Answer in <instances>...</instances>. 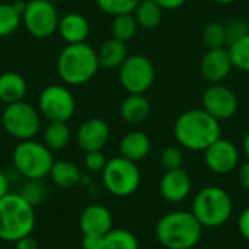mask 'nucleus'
<instances>
[{"label": "nucleus", "mask_w": 249, "mask_h": 249, "mask_svg": "<svg viewBox=\"0 0 249 249\" xmlns=\"http://www.w3.org/2000/svg\"><path fill=\"white\" fill-rule=\"evenodd\" d=\"M174 136L181 147L193 152H204L212 143L222 137V127L220 121L213 118L203 108H193L182 112L175 120Z\"/></svg>", "instance_id": "f257e3e1"}, {"label": "nucleus", "mask_w": 249, "mask_h": 249, "mask_svg": "<svg viewBox=\"0 0 249 249\" xmlns=\"http://www.w3.org/2000/svg\"><path fill=\"white\" fill-rule=\"evenodd\" d=\"M155 233L163 248L193 249L201 239L203 226L191 212L177 210L159 219Z\"/></svg>", "instance_id": "f03ea898"}, {"label": "nucleus", "mask_w": 249, "mask_h": 249, "mask_svg": "<svg viewBox=\"0 0 249 249\" xmlns=\"http://www.w3.org/2000/svg\"><path fill=\"white\" fill-rule=\"evenodd\" d=\"M35 223V209L19 193H7L0 198V241L15 244L32 235Z\"/></svg>", "instance_id": "7ed1b4c3"}, {"label": "nucleus", "mask_w": 249, "mask_h": 249, "mask_svg": "<svg viewBox=\"0 0 249 249\" xmlns=\"http://www.w3.org/2000/svg\"><path fill=\"white\" fill-rule=\"evenodd\" d=\"M99 70L98 54L86 42L67 44L57 58V73L60 79L70 85L79 86L88 83Z\"/></svg>", "instance_id": "20e7f679"}, {"label": "nucleus", "mask_w": 249, "mask_h": 249, "mask_svg": "<svg viewBox=\"0 0 249 249\" xmlns=\"http://www.w3.org/2000/svg\"><path fill=\"white\" fill-rule=\"evenodd\" d=\"M233 212V201L226 190L220 187H206L197 193L191 213L203 228H219L225 225Z\"/></svg>", "instance_id": "39448f33"}, {"label": "nucleus", "mask_w": 249, "mask_h": 249, "mask_svg": "<svg viewBox=\"0 0 249 249\" xmlns=\"http://www.w3.org/2000/svg\"><path fill=\"white\" fill-rule=\"evenodd\" d=\"M12 162L18 174L25 179H44L50 175L54 156L44 143L31 139L16 144L12 153Z\"/></svg>", "instance_id": "423d86ee"}, {"label": "nucleus", "mask_w": 249, "mask_h": 249, "mask_svg": "<svg viewBox=\"0 0 249 249\" xmlns=\"http://www.w3.org/2000/svg\"><path fill=\"white\" fill-rule=\"evenodd\" d=\"M102 184L107 191L118 198L133 196L140 187L142 174L136 162H131L123 156H115L107 160L105 168L101 172Z\"/></svg>", "instance_id": "0eeeda50"}, {"label": "nucleus", "mask_w": 249, "mask_h": 249, "mask_svg": "<svg viewBox=\"0 0 249 249\" xmlns=\"http://www.w3.org/2000/svg\"><path fill=\"white\" fill-rule=\"evenodd\" d=\"M1 125L10 137L19 142L31 140L41 128V114L25 101L9 104L1 112Z\"/></svg>", "instance_id": "6e6552de"}, {"label": "nucleus", "mask_w": 249, "mask_h": 249, "mask_svg": "<svg viewBox=\"0 0 249 249\" xmlns=\"http://www.w3.org/2000/svg\"><path fill=\"white\" fill-rule=\"evenodd\" d=\"M38 111L48 123H67L74 115L76 101L67 86L50 85L39 93Z\"/></svg>", "instance_id": "1a4fd4ad"}, {"label": "nucleus", "mask_w": 249, "mask_h": 249, "mask_svg": "<svg viewBox=\"0 0 249 249\" xmlns=\"http://www.w3.org/2000/svg\"><path fill=\"white\" fill-rule=\"evenodd\" d=\"M120 83L128 93H146L155 82V66L143 54H133L118 69Z\"/></svg>", "instance_id": "9d476101"}, {"label": "nucleus", "mask_w": 249, "mask_h": 249, "mask_svg": "<svg viewBox=\"0 0 249 249\" xmlns=\"http://www.w3.org/2000/svg\"><path fill=\"white\" fill-rule=\"evenodd\" d=\"M26 31L35 38H48L58 28V13L54 3L47 0H29L22 13Z\"/></svg>", "instance_id": "9b49d317"}, {"label": "nucleus", "mask_w": 249, "mask_h": 249, "mask_svg": "<svg viewBox=\"0 0 249 249\" xmlns=\"http://www.w3.org/2000/svg\"><path fill=\"white\" fill-rule=\"evenodd\" d=\"M201 108L217 121H226L238 112L239 99L229 86L212 83L201 96Z\"/></svg>", "instance_id": "f8f14e48"}, {"label": "nucleus", "mask_w": 249, "mask_h": 249, "mask_svg": "<svg viewBox=\"0 0 249 249\" xmlns=\"http://www.w3.org/2000/svg\"><path fill=\"white\" fill-rule=\"evenodd\" d=\"M204 162L216 175H228L238 168L239 152L235 143L226 139H219L204 150Z\"/></svg>", "instance_id": "ddd939ff"}, {"label": "nucleus", "mask_w": 249, "mask_h": 249, "mask_svg": "<svg viewBox=\"0 0 249 249\" xmlns=\"http://www.w3.org/2000/svg\"><path fill=\"white\" fill-rule=\"evenodd\" d=\"M109 140L108 124L98 117L85 120L76 131V143L85 153L102 150Z\"/></svg>", "instance_id": "4468645a"}, {"label": "nucleus", "mask_w": 249, "mask_h": 249, "mask_svg": "<svg viewBox=\"0 0 249 249\" xmlns=\"http://www.w3.org/2000/svg\"><path fill=\"white\" fill-rule=\"evenodd\" d=\"M232 69L233 64L228 47L207 50L200 61V73L210 83H220L229 76Z\"/></svg>", "instance_id": "2eb2a0df"}, {"label": "nucleus", "mask_w": 249, "mask_h": 249, "mask_svg": "<svg viewBox=\"0 0 249 249\" xmlns=\"http://www.w3.org/2000/svg\"><path fill=\"white\" fill-rule=\"evenodd\" d=\"M191 177L190 174L182 169H171L165 171L159 182L160 196L169 203H181L184 201L191 193Z\"/></svg>", "instance_id": "dca6fc26"}, {"label": "nucleus", "mask_w": 249, "mask_h": 249, "mask_svg": "<svg viewBox=\"0 0 249 249\" xmlns=\"http://www.w3.org/2000/svg\"><path fill=\"white\" fill-rule=\"evenodd\" d=\"M82 235L105 236L112 229V214L102 204H90L83 209L79 217Z\"/></svg>", "instance_id": "f3484780"}, {"label": "nucleus", "mask_w": 249, "mask_h": 249, "mask_svg": "<svg viewBox=\"0 0 249 249\" xmlns=\"http://www.w3.org/2000/svg\"><path fill=\"white\" fill-rule=\"evenodd\" d=\"M57 31L67 44L86 42V38L89 35V22L82 13L70 12L60 18Z\"/></svg>", "instance_id": "a211bd4d"}, {"label": "nucleus", "mask_w": 249, "mask_h": 249, "mask_svg": "<svg viewBox=\"0 0 249 249\" xmlns=\"http://www.w3.org/2000/svg\"><path fill=\"white\" fill-rule=\"evenodd\" d=\"M150 139L146 133L134 130L127 133L120 142V156L131 160L140 162L150 153Z\"/></svg>", "instance_id": "6ab92c4d"}, {"label": "nucleus", "mask_w": 249, "mask_h": 249, "mask_svg": "<svg viewBox=\"0 0 249 249\" xmlns=\"http://www.w3.org/2000/svg\"><path fill=\"white\" fill-rule=\"evenodd\" d=\"M152 105L144 93H128V96L121 102L120 114L121 118L128 124H140L150 115Z\"/></svg>", "instance_id": "aec40b11"}, {"label": "nucleus", "mask_w": 249, "mask_h": 249, "mask_svg": "<svg viewBox=\"0 0 249 249\" xmlns=\"http://www.w3.org/2000/svg\"><path fill=\"white\" fill-rule=\"evenodd\" d=\"M96 54H98L99 67H104L107 70H114V69H120L121 64L125 61V58L128 57V50L125 42L115 38H109L105 42H102Z\"/></svg>", "instance_id": "412c9836"}, {"label": "nucleus", "mask_w": 249, "mask_h": 249, "mask_svg": "<svg viewBox=\"0 0 249 249\" xmlns=\"http://www.w3.org/2000/svg\"><path fill=\"white\" fill-rule=\"evenodd\" d=\"M26 95V80L16 71L0 74V101L6 105L23 101Z\"/></svg>", "instance_id": "4be33fe9"}, {"label": "nucleus", "mask_w": 249, "mask_h": 249, "mask_svg": "<svg viewBox=\"0 0 249 249\" xmlns=\"http://www.w3.org/2000/svg\"><path fill=\"white\" fill-rule=\"evenodd\" d=\"M48 177L60 188H73L79 184L82 174L79 166L71 160H54Z\"/></svg>", "instance_id": "5701e85b"}, {"label": "nucleus", "mask_w": 249, "mask_h": 249, "mask_svg": "<svg viewBox=\"0 0 249 249\" xmlns=\"http://www.w3.org/2000/svg\"><path fill=\"white\" fill-rule=\"evenodd\" d=\"M133 16L140 28L155 29L162 22L163 9L159 7L153 0H140L133 12Z\"/></svg>", "instance_id": "b1692460"}, {"label": "nucleus", "mask_w": 249, "mask_h": 249, "mask_svg": "<svg viewBox=\"0 0 249 249\" xmlns=\"http://www.w3.org/2000/svg\"><path fill=\"white\" fill-rule=\"evenodd\" d=\"M42 140L51 152L63 150L71 140V131L67 123H50L44 130Z\"/></svg>", "instance_id": "393cba45"}, {"label": "nucleus", "mask_w": 249, "mask_h": 249, "mask_svg": "<svg viewBox=\"0 0 249 249\" xmlns=\"http://www.w3.org/2000/svg\"><path fill=\"white\" fill-rule=\"evenodd\" d=\"M102 249H139V241L133 232L123 228H112L104 236Z\"/></svg>", "instance_id": "a878e982"}, {"label": "nucleus", "mask_w": 249, "mask_h": 249, "mask_svg": "<svg viewBox=\"0 0 249 249\" xmlns=\"http://www.w3.org/2000/svg\"><path fill=\"white\" fill-rule=\"evenodd\" d=\"M137 28H139V25H137L133 13L118 15V16H114V19H112L111 34H112V38L127 42L136 35Z\"/></svg>", "instance_id": "bb28decb"}, {"label": "nucleus", "mask_w": 249, "mask_h": 249, "mask_svg": "<svg viewBox=\"0 0 249 249\" xmlns=\"http://www.w3.org/2000/svg\"><path fill=\"white\" fill-rule=\"evenodd\" d=\"M201 41L207 47V50L228 47V36H226L225 23L209 22L201 31Z\"/></svg>", "instance_id": "cd10ccee"}, {"label": "nucleus", "mask_w": 249, "mask_h": 249, "mask_svg": "<svg viewBox=\"0 0 249 249\" xmlns=\"http://www.w3.org/2000/svg\"><path fill=\"white\" fill-rule=\"evenodd\" d=\"M22 15L12 3H0V38L12 35L20 25Z\"/></svg>", "instance_id": "c85d7f7f"}, {"label": "nucleus", "mask_w": 249, "mask_h": 249, "mask_svg": "<svg viewBox=\"0 0 249 249\" xmlns=\"http://www.w3.org/2000/svg\"><path fill=\"white\" fill-rule=\"evenodd\" d=\"M19 194L35 209L47 200L48 188L42 179H26Z\"/></svg>", "instance_id": "c756f323"}, {"label": "nucleus", "mask_w": 249, "mask_h": 249, "mask_svg": "<svg viewBox=\"0 0 249 249\" xmlns=\"http://www.w3.org/2000/svg\"><path fill=\"white\" fill-rule=\"evenodd\" d=\"M232 64L241 71L249 73V34L228 45Z\"/></svg>", "instance_id": "7c9ffc66"}, {"label": "nucleus", "mask_w": 249, "mask_h": 249, "mask_svg": "<svg viewBox=\"0 0 249 249\" xmlns=\"http://www.w3.org/2000/svg\"><path fill=\"white\" fill-rule=\"evenodd\" d=\"M139 1L140 0H96V4L104 13L114 18L118 15L133 13Z\"/></svg>", "instance_id": "2f4dec72"}, {"label": "nucleus", "mask_w": 249, "mask_h": 249, "mask_svg": "<svg viewBox=\"0 0 249 249\" xmlns=\"http://www.w3.org/2000/svg\"><path fill=\"white\" fill-rule=\"evenodd\" d=\"M184 163V153L179 147L168 146L160 153V165L165 168V171L178 169L182 168Z\"/></svg>", "instance_id": "473e14b6"}, {"label": "nucleus", "mask_w": 249, "mask_h": 249, "mask_svg": "<svg viewBox=\"0 0 249 249\" xmlns=\"http://www.w3.org/2000/svg\"><path fill=\"white\" fill-rule=\"evenodd\" d=\"M225 28H226L228 45H231L232 42L244 38L245 35L249 34V23L242 18H233V19L228 20L225 23Z\"/></svg>", "instance_id": "72a5a7b5"}, {"label": "nucleus", "mask_w": 249, "mask_h": 249, "mask_svg": "<svg viewBox=\"0 0 249 249\" xmlns=\"http://www.w3.org/2000/svg\"><path fill=\"white\" fill-rule=\"evenodd\" d=\"M107 165V158L102 153V150H96V152H88L85 153V168L89 172L93 174H101L102 169Z\"/></svg>", "instance_id": "f704fd0d"}, {"label": "nucleus", "mask_w": 249, "mask_h": 249, "mask_svg": "<svg viewBox=\"0 0 249 249\" xmlns=\"http://www.w3.org/2000/svg\"><path fill=\"white\" fill-rule=\"evenodd\" d=\"M104 236H95V235H83L82 238V249H102Z\"/></svg>", "instance_id": "c9c22d12"}, {"label": "nucleus", "mask_w": 249, "mask_h": 249, "mask_svg": "<svg viewBox=\"0 0 249 249\" xmlns=\"http://www.w3.org/2000/svg\"><path fill=\"white\" fill-rule=\"evenodd\" d=\"M238 229H239V233L242 235V238L249 242V207H247L241 213V216L238 219Z\"/></svg>", "instance_id": "e433bc0d"}, {"label": "nucleus", "mask_w": 249, "mask_h": 249, "mask_svg": "<svg viewBox=\"0 0 249 249\" xmlns=\"http://www.w3.org/2000/svg\"><path fill=\"white\" fill-rule=\"evenodd\" d=\"M238 179L239 184L244 190L249 191V160L247 159V162H244L239 166V172H238Z\"/></svg>", "instance_id": "4c0bfd02"}, {"label": "nucleus", "mask_w": 249, "mask_h": 249, "mask_svg": "<svg viewBox=\"0 0 249 249\" xmlns=\"http://www.w3.org/2000/svg\"><path fill=\"white\" fill-rule=\"evenodd\" d=\"M15 249H38V241L32 235L23 236L15 242Z\"/></svg>", "instance_id": "58836bf2"}, {"label": "nucleus", "mask_w": 249, "mask_h": 249, "mask_svg": "<svg viewBox=\"0 0 249 249\" xmlns=\"http://www.w3.org/2000/svg\"><path fill=\"white\" fill-rule=\"evenodd\" d=\"M153 1L163 10H175L187 3V0H153Z\"/></svg>", "instance_id": "ea45409f"}, {"label": "nucleus", "mask_w": 249, "mask_h": 249, "mask_svg": "<svg viewBox=\"0 0 249 249\" xmlns=\"http://www.w3.org/2000/svg\"><path fill=\"white\" fill-rule=\"evenodd\" d=\"M9 193V179L4 172L0 171V198H3Z\"/></svg>", "instance_id": "a19ab883"}, {"label": "nucleus", "mask_w": 249, "mask_h": 249, "mask_svg": "<svg viewBox=\"0 0 249 249\" xmlns=\"http://www.w3.org/2000/svg\"><path fill=\"white\" fill-rule=\"evenodd\" d=\"M242 149H244V155H245V158L249 160V131L245 134V137H244Z\"/></svg>", "instance_id": "79ce46f5"}, {"label": "nucleus", "mask_w": 249, "mask_h": 249, "mask_svg": "<svg viewBox=\"0 0 249 249\" xmlns=\"http://www.w3.org/2000/svg\"><path fill=\"white\" fill-rule=\"evenodd\" d=\"M214 3H219V4H233L239 0H213Z\"/></svg>", "instance_id": "37998d69"}, {"label": "nucleus", "mask_w": 249, "mask_h": 249, "mask_svg": "<svg viewBox=\"0 0 249 249\" xmlns=\"http://www.w3.org/2000/svg\"><path fill=\"white\" fill-rule=\"evenodd\" d=\"M47 1H50V3H54V4H55V3H60V1H63V0H47Z\"/></svg>", "instance_id": "c03bdc74"}]
</instances>
